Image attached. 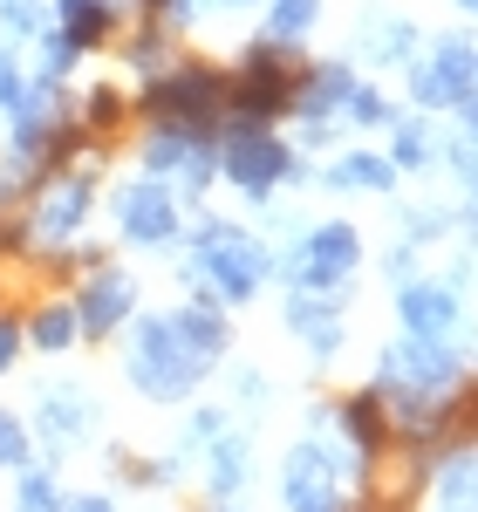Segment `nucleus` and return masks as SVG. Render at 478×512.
<instances>
[{
  "mask_svg": "<svg viewBox=\"0 0 478 512\" xmlns=\"http://www.w3.org/2000/svg\"><path fill=\"white\" fill-rule=\"evenodd\" d=\"M335 424H342L349 451H356V472H369V465L383 458V444H390V410H383V390L342 396V403H335Z\"/></svg>",
  "mask_w": 478,
  "mask_h": 512,
  "instance_id": "nucleus-14",
  "label": "nucleus"
},
{
  "mask_svg": "<svg viewBox=\"0 0 478 512\" xmlns=\"http://www.w3.org/2000/svg\"><path fill=\"white\" fill-rule=\"evenodd\" d=\"M219 512H239V506H233V499H219Z\"/></svg>",
  "mask_w": 478,
  "mask_h": 512,
  "instance_id": "nucleus-36",
  "label": "nucleus"
},
{
  "mask_svg": "<svg viewBox=\"0 0 478 512\" xmlns=\"http://www.w3.org/2000/svg\"><path fill=\"white\" fill-rule=\"evenodd\" d=\"M472 424H478V390H472Z\"/></svg>",
  "mask_w": 478,
  "mask_h": 512,
  "instance_id": "nucleus-37",
  "label": "nucleus"
},
{
  "mask_svg": "<svg viewBox=\"0 0 478 512\" xmlns=\"http://www.w3.org/2000/svg\"><path fill=\"white\" fill-rule=\"evenodd\" d=\"M472 89H478V48L465 35H444L438 48H431V62L410 69V96H417L424 110H458Z\"/></svg>",
  "mask_w": 478,
  "mask_h": 512,
  "instance_id": "nucleus-9",
  "label": "nucleus"
},
{
  "mask_svg": "<svg viewBox=\"0 0 478 512\" xmlns=\"http://www.w3.org/2000/svg\"><path fill=\"white\" fill-rule=\"evenodd\" d=\"M294 171L301 164H294V151L280 144L274 130H226L219 137V178L246 198H274Z\"/></svg>",
  "mask_w": 478,
  "mask_h": 512,
  "instance_id": "nucleus-4",
  "label": "nucleus"
},
{
  "mask_svg": "<svg viewBox=\"0 0 478 512\" xmlns=\"http://www.w3.org/2000/svg\"><path fill=\"white\" fill-rule=\"evenodd\" d=\"M458 7H465V14H478V0H458Z\"/></svg>",
  "mask_w": 478,
  "mask_h": 512,
  "instance_id": "nucleus-35",
  "label": "nucleus"
},
{
  "mask_svg": "<svg viewBox=\"0 0 478 512\" xmlns=\"http://www.w3.org/2000/svg\"><path fill=\"white\" fill-rule=\"evenodd\" d=\"M21 335H28V342H35L41 355H62V349H76V308H69V301H48V308H35V315L21 321Z\"/></svg>",
  "mask_w": 478,
  "mask_h": 512,
  "instance_id": "nucleus-18",
  "label": "nucleus"
},
{
  "mask_svg": "<svg viewBox=\"0 0 478 512\" xmlns=\"http://www.w3.org/2000/svg\"><path fill=\"white\" fill-rule=\"evenodd\" d=\"M21 103H28V69H21L14 41H0V117H14Z\"/></svg>",
  "mask_w": 478,
  "mask_h": 512,
  "instance_id": "nucleus-29",
  "label": "nucleus"
},
{
  "mask_svg": "<svg viewBox=\"0 0 478 512\" xmlns=\"http://www.w3.org/2000/svg\"><path fill=\"white\" fill-rule=\"evenodd\" d=\"M123 62H130L137 76H158V69H171V28H158V21H144L137 35L123 41Z\"/></svg>",
  "mask_w": 478,
  "mask_h": 512,
  "instance_id": "nucleus-22",
  "label": "nucleus"
},
{
  "mask_svg": "<svg viewBox=\"0 0 478 512\" xmlns=\"http://www.w3.org/2000/svg\"><path fill=\"white\" fill-rule=\"evenodd\" d=\"M28 458H35V444H28V424H21L14 410H0V465H7V472H28Z\"/></svg>",
  "mask_w": 478,
  "mask_h": 512,
  "instance_id": "nucleus-30",
  "label": "nucleus"
},
{
  "mask_svg": "<svg viewBox=\"0 0 478 512\" xmlns=\"http://www.w3.org/2000/svg\"><path fill=\"white\" fill-rule=\"evenodd\" d=\"M76 62H82V48L48 28V35H41V62H35V76H28V82H41V89H62V76H69Z\"/></svg>",
  "mask_w": 478,
  "mask_h": 512,
  "instance_id": "nucleus-26",
  "label": "nucleus"
},
{
  "mask_svg": "<svg viewBox=\"0 0 478 512\" xmlns=\"http://www.w3.org/2000/svg\"><path fill=\"white\" fill-rule=\"evenodd\" d=\"M0 35L7 41H41L48 35V0H0Z\"/></svg>",
  "mask_w": 478,
  "mask_h": 512,
  "instance_id": "nucleus-25",
  "label": "nucleus"
},
{
  "mask_svg": "<svg viewBox=\"0 0 478 512\" xmlns=\"http://www.w3.org/2000/svg\"><path fill=\"white\" fill-rule=\"evenodd\" d=\"M144 171L151 178H178V192H212V178H219V144H205V137H178V130H151L144 137Z\"/></svg>",
  "mask_w": 478,
  "mask_h": 512,
  "instance_id": "nucleus-11",
  "label": "nucleus"
},
{
  "mask_svg": "<svg viewBox=\"0 0 478 512\" xmlns=\"http://www.w3.org/2000/svg\"><path fill=\"white\" fill-rule=\"evenodd\" d=\"M117 226H123V239H130V246H151V253L185 239L178 198H171V185H164V178H151V171H144V178H130V185L117 192Z\"/></svg>",
  "mask_w": 478,
  "mask_h": 512,
  "instance_id": "nucleus-8",
  "label": "nucleus"
},
{
  "mask_svg": "<svg viewBox=\"0 0 478 512\" xmlns=\"http://www.w3.org/2000/svg\"><path fill=\"white\" fill-rule=\"evenodd\" d=\"M89 205H96V164H69V171H55V178L35 192L28 239H35V246H69V239L82 233V219H89Z\"/></svg>",
  "mask_w": 478,
  "mask_h": 512,
  "instance_id": "nucleus-7",
  "label": "nucleus"
},
{
  "mask_svg": "<svg viewBox=\"0 0 478 512\" xmlns=\"http://www.w3.org/2000/svg\"><path fill=\"white\" fill-rule=\"evenodd\" d=\"M356 267H362V233L342 226V219L335 226H315V233L280 260V274L294 280V287H308V294H335Z\"/></svg>",
  "mask_w": 478,
  "mask_h": 512,
  "instance_id": "nucleus-6",
  "label": "nucleus"
},
{
  "mask_svg": "<svg viewBox=\"0 0 478 512\" xmlns=\"http://www.w3.org/2000/svg\"><path fill=\"white\" fill-rule=\"evenodd\" d=\"M274 274V253L260 246V239L246 233V226H226V219H199V233H192V253H185V280L199 287L192 301H253L260 294V280Z\"/></svg>",
  "mask_w": 478,
  "mask_h": 512,
  "instance_id": "nucleus-2",
  "label": "nucleus"
},
{
  "mask_svg": "<svg viewBox=\"0 0 478 512\" xmlns=\"http://www.w3.org/2000/svg\"><path fill=\"white\" fill-rule=\"evenodd\" d=\"M342 478H349V458L335 444L308 437L280 465V499H287V512H342Z\"/></svg>",
  "mask_w": 478,
  "mask_h": 512,
  "instance_id": "nucleus-5",
  "label": "nucleus"
},
{
  "mask_svg": "<svg viewBox=\"0 0 478 512\" xmlns=\"http://www.w3.org/2000/svg\"><path fill=\"white\" fill-rule=\"evenodd\" d=\"M62 512H110V499H69Z\"/></svg>",
  "mask_w": 478,
  "mask_h": 512,
  "instance_id": "nucleus-34",
  "label": "nucleus"
},
{
  "mask_svg": "<svg viewBox=\"0 0 478 512\" xmlns=\"http://www.w3.org/2000/svg\"><path fill=\"white\" fill-rule=\"evenodd\" d=\"M287 328L308 342L315 362L342 355V294H308V287H294V294H287Z\"/></svg>",
  "mask_w": 478,
  "mask_h": 512,
  "instance_id": "nucleus-13",
  "label": "nucleus"
},
{
  "mask_svg": "<svg viewBox=\"0 0 478 512\" xmlns=\"http://www.w3.org/2000/svg\"><path fill=\"white\" fill-rule=\"evenodd\" d=\"M226 89H233V76H219L212 62H171L158 76H144L137 110L151 117V130H178V137L219 144V130H226Z\"/></svg>",
  "mask_w": 478,
  "mask_h": 512,
  "instance_id": "nucleus-1",
  "label": "nucleus"
},
{
  "mask_svg": "<svg viewBox=\"0 0 478 512\" xmlns=\"http://www.w3.org/2000/svg\"><path fill=\"white\" fill-rule=\"evenodd\" d=\"M123 117H130V103H123V96L110 89V82L82 96V137H110V130H117Z\"/></svg>",
  "mask_w": 478,
  "mask_h": 512,
  "instance_id": "nucleus-24",
  "label": "nucleus"
},
{
  "mask_svg": "<svg viewBox=\"0 0 478 512\" xmlns=\"http://www.w3.org/2000/svg\"><path fill=\"white\" fill-rule=\"evenodd\" d=\"M438 506L444 512H478V451H451V465L438 478Z\"/></svg>",
  "mask_w": 478,
  "mask_h": 512,
  "instance_id": "nucleus-20",
  "label": "nucleus"
},
{
  "mask_svg": "<svg viewBox=\"0 0 478 512\" xmlns=\"http://www.w3.org/2000/svg\"><path fill=\"white\" fill-rule=\"evenodd\" d=\"M458 383V349L451 335H403L383 349V390H451Z\"/></svg>",
  "mask_w": 478,
  "mask_h": 512,
  "instance_id": "nucleus-10",
  "label": "nucleus"
},
{
  "mask_svg": "<svg viewBox=\"0 0 478 512\" xmlns=\"http://www.w3.org/2000/svg\"><path fill=\"white\" fill-rule=\"evenodd\" d=\"M21 342H28V335H21V321L0 308V376H7V369L21 362Z\"/></svg>",
  "mask_w": 478,
  "mask_h": 512,
  "instance_id": "nucleus-32",
  "label": "nucleus"
},
{
  "mask_svg": "<svg viewBox=\"0 0 478 512\" xmlns=\"http://www.w3.org/2000/svg\"><path fill=\"white\" fill-rule=\"evenodd\" d=\"M397 315H403L410 335H451L458 328V294L438 287V280H410L397 294Z\"/></svg>",
  "mask_w": 478,
  "mask_h": 512,
  "instance_id": "nucleus-15",
  "label": "nucleus"
},
{
  "mask_svg": "<svg viewBox=\"0 0 478 512\" xmlns=\"http://www.w3.org/2000/svg\"><path fill=\"white\" fill-rule=\"evenodd\" d=\"M410 48H417V28H410V21H390V14H369V28H362V41H356L362 62H403Z\"/></svg>",
  "mask_w": 478,
  "mask_h": 512,
  "instance_id": "nucleus-19",
  "label": "nucleus"
},
{
  "mask_svg": "<svg viewBox=\"0 0 478 512\" xmlns=\"http://www.w3.org/2000/svg\"><path fill=\"white\" fill-rule=\"evenodd\" d=\"M397 185V164L369 158V151H342L328 164V192H390Z\"/></svg>",
  "mask_w": 478,
  "mask_h": 512,
  "instance_id": "nucleus-17",
  "label": "nucleus"
},
{
  "mask_svg": "<svg viewBox=\"0 0 478 512\" xmlns=\"http://www.w3.org/2000/svg\"><path fill=\"white\" fill-rule=\"evenodd\" d=\"M76 328L89 335V342H103V335H117L123 321L137 315V287H130V274H117V267H96V274L76 287Z\"/></svg>",
  "mask_w": 478,
  "mask_h": 512,
  "instance_id": "nucleus-12",
  "label": "nucleus"
},
{
  "mask_svg": "<svg viewBox=\"0 0 478 512\" xmlns=\"http://www.w3.org/2000/svg\"><path fill=\"white\" fill-rule=\"evenodd\" d=\"M35 424L48 444H76V437L96 431V403H89V390H41Z\"/></svg>",
  "mask_w": 478,
  "mask_h": 512,
  "instance_id": "nucleus-16",
  "label": "nucleus"
},
{
  "mask_svg": "<svg viewBox=\"0 0 478 512\" xmlns=\"http://www.w3.org/2000/svg\"><path fill=\"white\" fill-rule=\"evenodd\" d=\"M123 376L151 396V403H185L212 376V362L185 349V335L171 328V315H144L137 335H130V349H123Z\"/></svg>",
  "mask_w": 478,
  "mask_h": 512,
  "instance_id": "nucleus-3",
  "label": "nucleus"
},
{
  "mask_svg": "<svg viewBox=\"0 0 478 512\" xmlns=\"http://www.w3.org/2000/svg\"><path fill=\"white\" fill-rule=\"evenodd\" d=\"M253 472V458H246V437H212V499H233L239 485Z\"/></svg>",
  "mask_w": 478,
  "mask_h": 512,
  "instance_id": "nucleus-21",
  "label": "nucleus"
},
{
  "mask_svg": "<svg viewBox=\"0 0 478 512\" xmlns=\"http://www.w3.org/2000/svg\"><path fill=\"white\" fill-rule=\"evenodd\" d=\"M390 164H410V171H424V164H431V123H397V137H390Z\"/></svg>",
  "mask_w": 478,
  "mask_h": 512,
  "instance_id": "nucleus-27",
  "label": "nucleus"
},
{
  "mask_svg": "<svg viewBox=\"0 0 478 512\" xmlns=\"http://www.w3.org/2000/svg\"><path fill=\"white\" fill-rule=\"evenodd\" d=\"M451 164H458V178H465V192H472V205H478V144H458Z\"/></svg>",
  "mask_w": 478,
  "mask_h": 512,
  "instance_id": "nucleus-33",
  "label": "nucleus"
},
{
  "mask_svg": "<svg viewBox=\"0 0 478 512\" xmlns=\"http://www.w3.org/2000/svg\"><path fill=\"white\" fill-rule=\"evenodd\" d=\"M342 117H349V123H390V103H383L369 82H356V89H349V103H342Z\"/></svg>",
  "mask_w": 478,
  "mask_h": 512,
  "instance_id": "nucleus-31",
  "label": "nucleus"
},
{
  "mask_svg": "<svg viewBox=\"0 0 478 512\" xmlns=\"http://www.w3.org/2000/svg\"><path fill=\"white\" fill-rule=\"evenodd\" d=\"M321 21V0H267V35L274 41H301Z\"/></svg>",
  "mask_w": 478,
  "mask_h": 512,
  "instance_id": "nucleus-23",
  "label": "nucleus"
},
{
  "mask_svg": "<svg viewBox=\"0 0 478 512\" xmlns=\"http://www.w3.org/2000/svg\"><path fill=\"white\" fill-rule=\"evenodd\" d=\"M69 499H62V485H55V472H21V492H14V512H62Z\"/></svg>",
  "mask_w": 478,
  "mask_h": 512,
  "instance_id": "nucleus-28",
  "label": "nucleus"
}]
</instances>
